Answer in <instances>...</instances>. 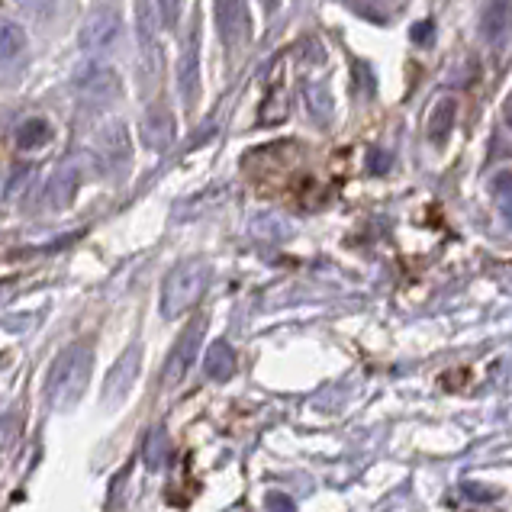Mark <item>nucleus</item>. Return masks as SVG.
<instances>
[{
    "mask_svg": "<svg viewBox=\"0 0 512 512\" xmlns=\"http://www.w3.org/2000/svg\"><path fill=\"white\" fill-rule=\"evenodd\" d=\"M91 368H94V351L87 342H75L68 345L62 355L52 361L49 377H46V400L55 409H68L75 403L87 380H91Z\"/></svg>",
    "mask_w": 512,
    "mask_h": 512,
    "instance_id": "1",
    "label": "nucleus"
},
{
    "mask_svg": "<svg viewBox=\"0 0 512 512\" xmlns=\"http://www.w3.org/2000/svg\"><path fill=\"white\" fill-rule=\"evenodd\" d=\"M210 274L213 271L207 258H184L181 265H174L162 287V316L178 319L187 310H194L210 284Z\"/></svg>",
    "mask_w": 512,
    "mask_h": 512,
    "instance_id": "2",
    "label": "nucleus"
},
{
    "mask_svg": "<svg viewBox=\"0 0 512 512\" xmlns=\"http://www.w3.org/2000/svg\"><path fill=\"white\" fill-rule=\"evenodd\" d=\"M71 87L81 104L87 107H110L113 100H120L123 94V81L116 75V68H110L100 58H87L75 68V78H71Z\"/></svg>",
    "mask_w": 512,
    "mask_h": 512,
    "instance_id": "3",
    "label": "nucleus"
},
{
    "mask_svg": "<svg viewBox=\"0 0 512 512\" xmlns=\"http://www.w3.org/2000/svg\"><path fill=\"white\" fill-rule=\"evenodd\" d=\"M120 39H123V17L116 7H94L84 17L81 33H78L81 49L91 58L113 52L116 46H120Z\"/></svg>",
    "mask_w": 512,
    "mask_h": 512,
    "instance_id": "4",
    "label": "nucleus"
},
{
    "mask_svg": "<svg viewBox=\"0 0 512 512\" xmlns=\"http://www.w3.org/2000/svg\"><path fill=\"white\" fill-rule=\"evenodd\" d=\"M216 33L229 52H239L252 39V17H248V0H213Z\"/></svg>",
    "mask_w": 512,
    "mask_h": 512,
    "instance_id": "5",
    "label": "nucleus"
},
{
    "mask_svg": "<svg viewBox=\"0 0 512 512\" xmlns=\"http://www.w3.org/2000/svg\"><path fill=\"white\" fill-rule=\"evenodd\" d=\"M81 184H84V165H81V158H65V162L58 165L55 174L49 178L46 194H42V197H46V210H52V213L68 210L71 203H75Z\"/></svg>",
    "mask_w": 512,
    "mask_h": 512,
    "instance_id": "6",
    "label": "nucleus"
},
{
    "mask_svg": "<svg viewBox=\"0 0 512 512\" xmlns=\"http://www.w3.org/2000/svg\"><path fill=\"white\" fill-rule=\"evenodd\" d=\"M178 87H181L184 107L190 110L200 97V23L197 20L190 23L181 58H178Z\"/></svg>",
    "mask_w": 512,
    "mask_h": 512,
    "instance_id": "7",
    "label": "nucleus"
},
{
    "mask_svg": "<svg viewBox=\"0 0 512 512\" xmlns=\"http://www.w3.org/2000/svg\"><path fill=\"white\" fill-rule=\"evenodd\" d=\"M136 17V36H139V58L145 78H152L162 65V49H158V7L152 0H139Z\"/></svg>",
    "mask_w": 512,
    "mask_h": 512,
    "instance_id": "8",
    "label": "nucleus"
},
{
    "mask_svg": "<svg viewBox=\"0 0 512 512\" xmlns=\"http://www.w3.org/2000/svg\"><path fill=\"white\" fill-rule=\"evenodd\" d=\"M29 58V39L20 23L0 17V78L23 71Z\"/></svg>",
    "mask_w": 512,
    "mask_h": 512,
    "instance_id": "9",
    "label": "nucleus"
},
{
    "mask_svg": "<svg viewBox=\"0 0 512 512\" xmlns=\"http://www.w3.org/2000/svg\"><path fill=\"white\" fill-rule=\"evenodd\" d=\"M200 342H203V319H194V323L187 326V332L178 339V345H174L171 358L165 364V387L181 384L184 374L190 371V364H194V358H197Z\"/></svg>",
    "mask_w": 512,
    "mask_h": 512,
    "instance_id": "10",
    "label": "nucleus"
},
{
    "mask_svg": "<svg viewBox=\"0 0 512 512\" xmlns=\"http://www.w3.org/2000/svg\"><path fill=\"white\" fill-rule=\"evenodd\" d=\"M139 358H142V348L133 345L123 351V358L113 364L110 374H107V384H104V403L116 406L126 400V393L133 390L136 384V374H139Z\"/></svg>",
    "mask_w": 512,
    "mask_h": 512,
    "instance_id": "11",
    "label": "nucleus"
},
{
    "mask_svg": "<svg viewBox=\"0 0 512 512\" xmlns=\"http://www.w3.org/2000/svg\"><path fill=\"white\" fill-rule=\"evenodd\" d=\"M142 142L149 145L152 152H165L168 145L174 142V116L158 104V107H152L149 113L142 116Z\"/></svg>",
    "mask_w": 512,
    "mask_h": 512,
    "instance_id": "12",
    "label": "nucleus"
},
{
    "mask_svg": "<svg viewBox=\"0 0 512 512\" xmlns=\"http://www.w3.org/2000/svg\"><path fill=\"white\" fill-rule=\"evenodd\" d=\"M97 155H100V165L104 168H126L129 165V139H126V129L123 126H107L104 133L97 139Z\"/></svg>",
    "mask_w": 512,
    "mask_h": 512,
    "instance_id": "13",
    "label": "nucleus"
},
{
    "mask_svg": "<svg viewBox=\"0 0 512 512\" xmlns=\"http://www.w3.org/2000/svg\"><path fill=\"white\" fill-rule=\"evenodd\" d=\"M509 0H487L484 17H480V36H484L490 46H506L509 39Z\"/></svg>",
    "mask_w": 512,
    "mask_h": 512,
    "instance_id": "14",
    "label": "nucleus"
},
{
    "mask_svg": "<svg viewBox=\"0 0 512 512\" xmlns=\"http://www.w3.org/2000/svg\"><path fill=\"white\" fill-rule=\"evenodd\" d=\"M455 120H458V104H455V97H442L438 104L432 107V116H429V142L435 145H445L448 136H451V129H455Z\"/></svg>",
    "mask_w": 512,
    "mask_h": 512,
    "instance_id": "15",
    "label": "nucleus"
},
{
    "mask_svg": "<svg viewBox=\"0 0 512 512\" xmlns=\"http://www.w3.org/2000/svg\"><path fill=\"white\" fill-rule=\"evenodd\" d=\"M55 139V129L49 120H42V116H33V120H26L20 129H17V145L23 152H39L46 149V145H52Z\"/></svg>",
    "mask_w": 512,
    "mask_h": 512,
    "instance_id": "16",
    "label": "nucleus"
},
{
    "mask_svg": "<svg viewBox=\"0 0 512 512\" xmlns=\"http://www.w3.org/2000/svg\"><path fill=\"white\" fill-rule=\"evenodd\" d=\"M203 368H207V377H213V380H229L236 374V351H232L226 342H213Z\"/></svg>",
    "mask_w": 512,
    "mask_h": 512,
    "instance_id": "17",
    "label": "nucleus"
},
{
    "mask_svg": "<svg viewBox=\"0 0 512 512\" xmlns=\"http://www.w3.org/2000/svg\"><path fill=\"white\" fill-rule=\"evenodd\" d=\"M165 461H168V438L162 429H155L149 435V442H145V467H149V471H158Z\"/></svg>",
    "mask_w": 512,
    "mask_h": 512,
    "instance_id": "18",
    "label": "nucleus"
},
{
    "mask_svg": "<svg viewBox=\"0 0 512 512\" xmlns=\"http://www.w3.org/2000/svg\"><path fill=\"white\" fill-rule=\"evenodd\" d=\"M493 197H496V203H500L503 216L509 219V203H512V174H509V171H500V174H496V181H493Z\"/></svg>",
    "mask_w": 512,
    "mask_h": 512,
    "instance_id": "19",
    "label": "nucleus"
},
{
    "mask_svg": "<svg viewBox=\"0 0 512 512\" xmlns=\"http://www.w3.org/2000/svg\"><path fill=\"white\" fill-rule=\"evenodd\" d=\"M17 4H20L26 13H33V17H46V13H52L55 0H17Z\"/></svg>",
    "mask_w": 512,
    "mask_h": 512,
    "instance_id": "20",
    "label": "nucleus"
},
{
    "mask_svg": "<svg viewBox=\"0 0 512 512\" xmlns=\"http://www.w3.org/2000/svg\"><path fill=\"white\" fill-rule=\"evenodd\" d=\"M268 506H271L274 512H294V503H290L284 493H271V496H268Z\"/></svg>",
    "mask_w": 512,
    "mask_h": 512,
    "instance_id": "21",
    "label": "nucleus"
},
{
    "mask_svg": "<svg viewBox=\"0 0 512 512\" xmlns=\"http://www.w3.org/2000/svg\"><path fill=\"white\" fill-rule=\"evenodd\" d=\"M464 493L471 496V500H493V496H496V490L490 493L487 487H477V484H467V487H464Z\"/></svg>",
    "mask_w": 512,
    "mask_h": 512,
    "instance_id": "22",
    "label": "nucleus"
},
{
    "mask_svg": "<svg viewBox=\"0 0 512 512\" xmlns=\"http://www.w3.org/2000/svg\"><path fill=\"white\" fill-rule=\"evenodd\" d=\"M13 294V281H0V300H7Z\"/></svg>",
    "mask_w": 512,
    "mask_h": 512,
    "instance_id": "23",
    "label": "nucleus"
},
{
    "mask_svg": "<svg viewBox=\"0 0 512 512\" xmlns=\"http://www.w3.org/2000/svg\"><path fill=\"white\" fill-rule=\"evenodd\" d=\"M258 4H261V10H265V13H274L281 0H258Z\"/></svg>",
    "mask_w": 512,
    "mask_h": 512,
    "instance_id": "24",
    "label": "nucleus"
}]
</instances>
